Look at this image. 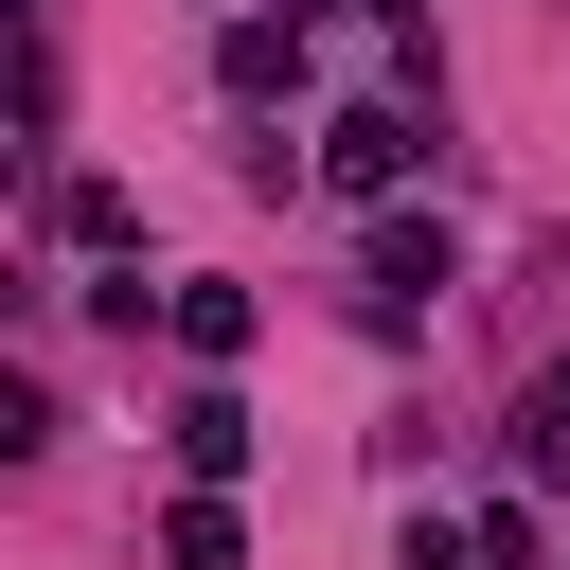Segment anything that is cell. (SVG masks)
<instances>
[{
    "label": "cell",
    "mask_w": 570,
    "mask_h": 570,
    "mask_svg": "<svg viewBox=\"0 0 570 570\" xmlns=\"http://www.w3.org/2000/svg\"><path fill=\"white\" fill-rule=\"evenodd\" d=\"M214 71H232L249 107H285V89H303V18H285V0H267V18H232V53H214Z\"/></svg>",
    "instance_id": "cell-4"
},
{
    "label": "cell",
    "mask_w": 570,
    "mask_h": 570,
    "mask_svg": "<svg viewBox=\"0 0 570 570\" xmlns=\"http://www.w3.org/2000/svg\"><path fill=\"white\" fill-rule=\"evenodd\" d=\"M392 570H481V534H445V517H410V552Z\"/></svg>",
    "instance_id": "cell-8"
},
{
    "label": "cell",
    "mask_w": 570,
    "mask_h": 570,
    "mask_svg": "<svg viewBox=\"0 0 570 570\" xmlns=\"http://www.w3.org/2000/svg\"><path fill=\"white\" fill-rule=\"evenodd\" d=\"M160 570H249V534H232V481H196V499L160 517Z\"/></svg>",
    "instance_id": "cell-6"
},
{
    "label": "cell",
    "mask_w": 570,
    "mask_h": 570,
    "mask_svg": "<svg viewBox=\"0 0 570 570\" xmlns=\"http://www.w3.org/2000/svg\"><path fill=\"white\" fill-rule=\"evenodd\" d=\"M445 285H463V249H445V232H410V214H392V232H374V267H356V303H374V321H428Z\"/></svg>",
    "instance_id": "cell-2"
},
{
    "label": "cell",
    "mask_w": 570,
    "mask_h": 570,
    "mask_svg": "<svg viewBox=\"0 0 570 570\" xmlns=\"http://www.w3.org/2000/svg\"><path fill=\"white\" fill-rule=\"evenodd\" d=\"M160 321H178V356H214V374H232V356H249V321H267V303H249V285H178V303H160Z\"/></svg>",
    "instance_id": "cell-5"
},
{
    "label": "cell",
    "mask_w": 570,
    "mask_h": 570,
    "mask_svg": "<svg viewBox=\"0 0 570 570\" xmlns=\"http://www.w3.org/2000/svg\"><path fill=\"white\" fill-rule=\"evenodd\" d=\"M160 445H178V481H249V410H232L214 374H196V392L160 410Z\"/></svg>",
    "instance_id": "cell-3"
},
{
    "label": "cell",
    "mask_w": 570,
    "mask_h": 570,
    "mask_svg": "<svg viewBox=\"0 0 570 570\" xmlns=\"http://www.w3.org/2000/svg\"><path fill=\"white\" fill-rule=\"evenodd\" d=\"M410 160H428V125H410V107H338V125H321V178H338V196H392Z\"/></svg>",
    "instance_id": "cell-1"
},
{
    "label": "cell",
    "mask_w": 570,
    "mask_h": 570,
    "mask_svg": "<svg viewBox=\"0 0 570 570\" xmlns=\"http://www.w3.org/2000/svg\"><path fill=\"white\" fill-rule=\"evenodd\" d=\"M517 463H534V481H570V356L517 392Z\"/></svg>",
    "instance_id": "cell-7"
},
{
    "label": "cell",
    "mask_w": 570,
    "mask_h": 570,
    "mask_svg": "<svg viewBox=\"0 0 570 570\" xmlns=\"http://www.w3.org/2000/svg\"><path fill=\"white\" fill-rule=\"evenodd\" d=\"M374 18H428V0H374Z\"/></svg>",
    "instance_id": "cell-9"
}]
</instances>
